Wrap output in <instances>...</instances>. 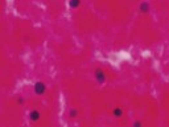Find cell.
Masks as SVG:
<instances>
[{
  "instance_id": "cell-1",
  "label": "cell",
  "mask_w": 169,
  "mask_h": 127,
  "mask_svg": "<svg viewBox=\"0 0 169 127\" xmlns=\"http://www.w3.org/2000/svg\"><path fill=\"white\" fill-rule=\"evenodd\" d=\"M95 78H97V81L99 82V84H103L104 80H106V75L103 74L102 70H97V72H95Z\"/></svg>"
},
{
  "instance_id": "cell-2",
  "label": "cell",
  "mask_w": 169,
  "mask_h": 127,
  "mask_svg": "<svg viewBox=\"0 0 169 127\" xmlns=\"http://www.w3.org/2000/svg\"><path fill=\"white\" fill-rule=\"evenodd\" d=\"M35 91H36V94H42L45 91V85L42 82H37L35 85Z\"/></svg>"
},
{
  "instance_id": "cell-3",
  "label": "cell",
  "mask_w": 169,
  "mask_h": 127,
  "mask_svg": "<svg viewBox=\"0 0 169 127\" xmlns=\"http://www.w3.org/2000/svg\"><path fill=\"white\" fill-rule=\"evenodd\" d=\"M38 118H40V113H38V111H32V113H31V119L37 121Z\"/></svg>"
},
{
  "instance_id": "cell-4",
  "label": "cell",
  "mask_w": 169,
  "mask_h": 127,
  "mask_svg": "<svg viewBox=\"0 0 169 127\" xmlns=\"http://www.w3.org/2000/svg\"><path fill=\"white\" fill-rule=\"evenodd\" d=\"M140 9H141V12H147V11H148V9H149L148 4H147V3H143V4H141V6H140Z\"/></svg>"
},
{
  "instance_id": "cell-5",
  "label": "cell",
  "mask_w": 169,
  "mask_h": 127,
  "mask_svg": "<svg viewBox=\"0 0 169 127\" xmlns=\"http://www.w3.org/2000/svg\"><path fill=\"white\" fill-rule=\"evenodd\" d=\"M78 4H79V0H70V7H73V8L78 7Z\"/></svg>"
},
{
  "instance_id": "cell-6",
  "label": "cell",
  "mask_w": 169,
  "mask_h": 127,
  "mask_svg": "<svg viewBox=\"0 0 169 127\" xmlns=\"http://www.w3.org/2000/svg\"><path fill=\"white\" fill-rule=\"evenodd\" d=\"M114 114H115L116 117H120V115H122V110H120V109H115V110H114Z\"/></svg>"
},
{
  "instance_id": "cell-7",
  "label": "cell",
  "mask_w": 169,
  "mask_h": 127,
  "mask_svg": "<svg viewBox=\"0 0 169 127\" xmlns=\"http://www.w3.org/2000/svg\"><path fill=\"white\" fill-rule=\"evenodd\" d=\"M75 115H77V111H70V117H72V118H74Z\"/></svg>"
}]
</instances>
